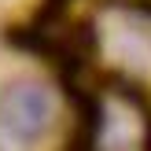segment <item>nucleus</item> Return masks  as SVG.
<instances>
[{
	"instance_id": "nucleus-1",
	"label": "nucleus",
	"mask_w": 151,
	"mask_h": 151,
	"mask_svg": "<svg viewBox=\"0 0 151 151\" xmlns=\"http://www.w3.org/2000/svg\"><path fill=\"white\" fill-rule=\"evenodd\" d=\"M48 118H52V100L41 85H19L4 96V122L15 137L29 140L37 133H44Z\"/></svg>"
}]
</instances>
